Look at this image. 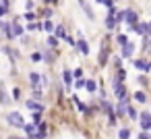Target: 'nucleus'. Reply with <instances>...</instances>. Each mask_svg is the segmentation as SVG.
<instances>
[{
    "label": "nucleus",
    "mask_w": 151,
    "mask_h": 139,
    "mask_svg": "<svg viewBox=\"0 0 151 139\" xmlns=\"http://www.w3.org/2000/svg\"><path fill=\"white\" fill-rule=\"evenodd\" d=\"M6 120L11 122V127H17V129H23V127H25V122H23V116H21L19 112H9Z\"/></svg>",
    "instance_id": "f257e3e1"
},
{
    "label": "nucleus",
    "mask_w": 151,
    "mask_h": 139,
    "mask_svg": "<svg viewBox=\"0 0 151 139\" xmlns=\"http://www.w3.org/2000/svg\"><path fill=\"white\" fill-rule=\"evenodd\" d=\"M124 19H126V23H128V29L132 31V29L137 27V21H139L137 13H134V11H124Z\"/></svg>",
    "instance_id": "f03ea898"
},
{
    "label": "nucleus",
    "mask_w": 151,
    "mask_h": 139,
    "mask_svg": "<svg viewBox=\"0 0 151 139\" xmlns=\"http://www.w3.org/2000/svg\"><path fill=\"white\" fill-rule=\"evenodd\" d=\"M114 93H116L120 100H126V89H124V85H122L118 79L114 81Z\"/></svg>",
    "instance_id": "7ed1b4c3"
},
{
    "label": "nucleus",
    "mask_w": 151,
    "mask_h": 139,
    "mask_svg": "<svg viewBox=\"0 0 151 139\" xmlns=\"http://www.w3.org/2000/svg\"><path fill=\"white\" fill-rule=\"evenodd\" d=\"M29 81H31V85H33V91H40L42 75H40V73H31V75H29Z\"/></svg>",
    "instance_id": "20e7f679"
},
{
    "label": "nucleus",
    "mask_w": 151,
    "mask_h": 139,
    "mask_svg": "<svg viewBox=\"0 0 151 139\" xmlns=\"http://www.w3.org/2000/svg\"><path fill=\"white\" fill-rule=\"evenodd\" d=\"M141 129H143V131H149V129H151V118H149V112H143V114H141Z\"/></svg>",
    "instance_id": "39448f33"
},
{
    "label": "nucleus",
    "mask_w": 151,
    "mask_h": 139,
    "mask_svg": "<svg viewBox=\"0 0 151 139\" xmlns=\"http://www.w3.org/2000/svg\"><path fill=\"white\" fill-rule=\"evenodd\" d=\"M27 108H31L33 114H40V112L44 110V106H42L40 102H35V100H29V102H27Z\"/></svg>",
    "instance_id": "423d86ee"
},
{
    "label": "nucleus",
    "mask_w": 151,
    "mask_h": 139,
    "mask_svg": "<svg viewBox=\"0 0 151 139\" xmlns=\"http://www.w3.org/2000/svg\"><path fill=\"white\" fill-rule=\"evenodd\" d=\"M75 46H77V48H79V50H81V54H85V56H87V54H89V44H87V42H85V40H79V42H77V44H75Z\"/></svg>",
    "instance_id": "0eeeda50"
},
{
    "label": "nucleus",
    "mask_w": 151,
    "mask_h": 139,
    "mask_svg": "<svg viewBox=\"0 0 151 139\" xmlns=\"http://www.w3.org/2000/svg\"><path fill=\"white\" fill-rule=\"evenodd\" d=\"M132 31H137V33H143V35H147V33H149V25H147V23H141V25H137V27H134Z\"/></svg>",
    "instance_id": "6e6552de"
},
{
    "label": "nucleus",
    "mask_w": 151,
    "mask_h": 139,
    "mask_svg": "<svg viewBox=\"0 0 151 139\" xmlns=\"http://www.w3.org/2000/svg\"><path fill=\"white\" fill-rule=\"evenodd\" d=\"M132 62H134L137 69H141V71H149V62H147V60H132Z\"/></svg>",
    "instance_id": "1a4fd4ad"
},
{
    "label": "nucleus",
    "mask_w": 151,
    "mask_h": 139,
    "mask_svg": "<svg viewBox=\"0 0 151 139\" xmlns=\"http://www.w3.org/2000/svg\"><path fill=\"white\" fill-rule=\"evenodd\" d=\"M62 79H64V85L70 87V83H73V73H70V71H64V73H62Z\"/></svg>",
    "instance_id": "9d476101"
},
{
    "label": "nucleus",
    "mask_w": 151,
    "mask_h": 139,
    "mask_svg": "<svg viewBox=\"0 0 151 139\" xmlns=\"http://www.w3.org/2000/svg\"><path fill=\"white\" fill-rule=\"evenodd\" d=\"M81 9L87 13V17H89V19H93V11H91V7H89V2H81Z\"/></svg>",
    "instance_id": "9b49d317"
},
{
    "label": "nucleus",
    "mask_w": 151,
    "mask_h": 139,
    "mask_svg": "<svg viewBox=\"0 0 151 139\" xmlns=\"http://www.w3.org/2000/svg\"><path fill=\"white\" fill-rule=\"evenodd\" d=\"M13 29H11V35H21L23 33V27L19 25V23H15V25H11Z\"/></svg>",
    "instance_id": "f8f14e48"
},
{
    "label": "nucleus",
    "mask_w": 151,
    "mask_h": 139,
    "mask_svg": "<svg viewBox=\"0 0 151 139\" xmlns=\"http://www.w3.org/2000/svg\"><path fill=\"white\" fill-rule=\"evenodd\" d=\"M122 54H124V56H130V54H132V44L126 42V44L122 46Z\"/></svg>",
    "instance_id": "ddd939ff"
},
{
    "label": "nucleus",
    "mask_w": 151,
    "mask_h": 139,
    "mask_svg": "<svg viewBox=\"0 0 151 139\" xmlns=\"http://www.w3.org/2000/svg\"><path fill=\"white\" fill-rule=\"evenodd\" d=\"M0 102H2V104H9V102H11V98L6 96V91H4V87H0Z\"/></svg>",
    "instance_id": "4468645a"
},
{
    "label": "nucleus",
    "mask_w": 151,
    "mask_h": 139,
    "mask_svg": "<svg viewBox=\"0 0 151 139\" xmlns=\"http://www.w3.org/2000/svg\"><path fill=\"white\" fill-rule=\"evenodd\" d=\"M9 13V2H0V17Z\"/></svg>",
    "instance_id": "2eb2a0df"
},
{
    "label": "nucleus",
    "mask_w": 151,
    "mask_h": 139,
    "mask_svg": "<svg viewBox=\"0 0 151 139\" xmlns=\"http://www.w3.org/2000/svg\"><path fill=\"white\" fill-rule=\"evenodd\" d=\"M54 29H56V35H54L56 40H58V38H64V35H66V33H64V27H54Z\"/></svg>",
    "instance_id": "dca6fc26"
},
{
    "label": "nucleus",
    "mask_w": 151,
    "mask_h": 139,
    "mask_svg": "<svg viewBox=\"0 0 151 139\" xmlns=\"http://www.w3.org/2000/svg\"><path fill=\"white\" fill-rule=\"evenodd\" d=\"M23 129H25V131H27V133H29V135H31V137H33V135H35V125H25V127H23Z\"/></svg>",
    "instance_id": "f3484780"
},
{
    "label": "nucleus",
    "mask_w": 151,
    "mask_h": 139,
    "mask_svg": "<svg viewBox=\"0 0 151 139\" xmlns=\"http://www.w3.org/2000/svg\"><path fill=\"white\" fill-rule=\"evenodd\" d=\"M85 87H87L89 91H95V89H97V85H95V81H87V83H85Z\"/></svg>",
    "instance_id": "a211bd4d"
},
{
    "label": "nucleus",
    "mask_w": 151,
    "mask_h": 139,
    "mask_svg": "<svg viewBox=\"0 0 151 139\" xmlns=\"http://www.w3.org/2000/svg\"><path fill=\"white\" fill-rule=\"evenodd\" d=\"M27 29H29V31H35V29H42V25H40V23H29Z\"/></svg>",
    "instance_id": "6ab92c4d"
},
{
    "label": "nucleus",
    "mask_w": 151,
    "mask_h": 139,
    "mask_svg": "<svg viewBox=\"0 0 151 139\" xmlns=\"http://www.w3.org/2000/svg\"><path fill=\"white\" fill-rule=\"evenodd\" d=\"M42 29H46V31H52V29H54V25H52V21H46Z\"/></svg>",
    "instance_id": "aec40b11"
},
{
    "label": "nucleus",
    "mask_w": 151,
    "mask_h": 139,
    "mask_svg": "<svg viewBox=\"0 0 151 139\" xmlns=\"http://www.w3.org/2000/svg\"><path fill=\"white\" fill-rule=\"evenodd\" d=\"M31 60H33V62H40V60H42V54H40V52H33V54H31Z\"/></svg>",
    "instance_id": "412c9836"
},
{
    "label": "nucleus",
    "mask_w": 151,
    "mask_h": 139,
    "mask_svg": "<svg viewBox=\"0 0 151 139\" xmlns=\"http://www.w3.org/2000/svg\"><path fill=\"white\" fill-rule=\"evenodd\" d=\"M120 21H124V11H122V13H118V15H116V19H114V23H120Z\"/></svg>",
    "instance_id": "4be33fe9"
},
{
    "label": "nucleus",
    "mask_w": 151,
    "mask_h": 139,
    "mask_svg": "<svg viewBox=\"0 0 151 139\" xmlns=\"http://www.w3.org/2000/svg\"><path fill=\"white\" fill-rule=\"evenodd\" d=\"M56 44H58V40H56L54 35H50V38H48V46H56Z\"/></svg>",
    "instance_id": "5701e85b"
},
{
    "label": "nucleus",
    "mask_w": 151,
    "mask_h": 139,
    "mask_svg": "<svg viewBox=\"0 0 151 139\" xmlns=\"http://www.w3.org/2000/svg\"><path fill=\"white\" fill-rule=\"evenodd\" d=\"M75 102H77V106H79V110H81V112H87V106H85V104H81L77 98H75Z\"/></svg>",
    "instance_id": "b1692460"
},
{
    "label": "nucleus",
    "mask_w": 151,
    "mask_h": 139,
    "mask_svg": "<svg viewBox=\"0 0 151 139\" xmlns=\"http://www.w3.org/2000/svg\"><path fill=\"white\" fill-rule=\"evenodd\" d=\"M128 135H130L128 129H122V131H120V139H128Z\"/></svg>",
    "instance_id": "393cba45"
},
{
    "label": "nucleus",
    "mask_w": 151,
    "mask_h": 139,
    "mask_svg": "<svg viewBox=\"0 0 151 139\" xmlns=\"http://www.w3.org/2000/svg\"><path fill=\"white\" fill-rule=\"evenodd\" d=\"M106 25H108V27H110V29H112V27H114V25H116V23H114V19H112V17H108V19H106Z\"/></svg>",
    "instance_id": "a878e982"
},
{
    "label": "nucleus",
    "mask_w": 151,
    "mask_h": 139,
    "mask_svg": "<svg viewBox=\"0 0 151 139\" xmlns=\"http://www.w3.org/2000/svg\"><path fill=\"white\" fill-rule=\"evenodd\" d=\"M137 100H139V102H145V100H147V96H145L143 91H139V93H137Z\"/></svg>",
    "instance_id": "bb28decb"
},
{
    "label": "nucleus",
    "mask_w": 151,
    "mask_h": 139,
    "mask_svg": "<svg viewBox=\"0 0 151 139\" xmlns=\"http://www.w3.org/2000/svg\"><path fill=\"white\" fill-rule=\"evenodd\" d=\"M13 98H15V100H19V98H21V91H19V87L13 91Z\"/></svg>",
    "instance_id": "cd10ccee"
},
{
    "label": "nucleus",
    "mask_w": 151,
    "mask_h": 139,
    "mask_svg": "<svg viewBox=\"0 0 151 139\" xmlns=\"http://www.w3.org/2000/svg\"><path fill=\"white\" fill-rule=\"evenodd\" d=\"M118 42L124 46V44H126V35H118Z\"/></svg>",
    "instance_id": "c85d7f7f"
},
{
    "label": "nucleus",
    "mask_w": 151,
    "mask_h": 139,
    "mask_svg": "<svg viewBox=\"0 0 151 139\" xmlns=\"http://www.w3.org/2000/svg\"><path fill=\"white\" fill-rule=\"evenodd\" d=\"M128 116H130V118H137V112H134L132 108H128Z\"/></svg>",
    "instance_id": "c756f323"
},
{
    "label": "nucleus",
    "mask_w": 151,
    "mask_h": 139,
    "mask_svg": "<svg viewBox=\"0 0 151 139\" xmlns=\"http://www.w3.org/2000/svg\"><path fill=\"white\" fill-rule=\"evenodd\" d=\"M139 139H149V135H147V133H141V135H139Z\"/></svg>",
    "instance_id": "7c9ffc66"
},
{
    "label": "nucleus",
    "mask_w": 151,
    "mask_h": 139,
    "mask_svg": "<svg viewBox=\"0 0 151 139\" xmlns=\"http://www.w3.org/2000/svg\"><path fill=\"white\" fill-rule=\"evenodd\" d=\"M13 139H19V137H13Z\"/></svg>",
    "instance_id": "2f4dec72"
}]
</instances>
